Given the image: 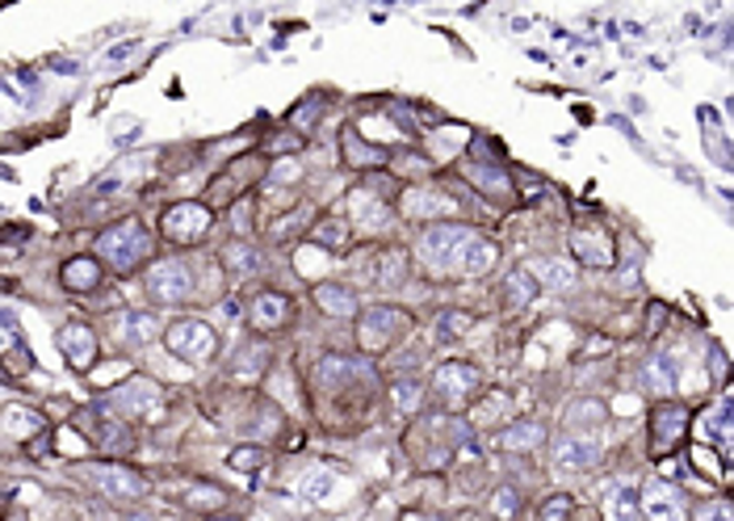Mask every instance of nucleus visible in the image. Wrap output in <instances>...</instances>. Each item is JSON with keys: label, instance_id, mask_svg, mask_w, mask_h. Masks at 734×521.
<instances>
[{"label": "nucleus", "instance_id": "43", "mask_svg": "<svg viewBox=\"0 0 734 521\" xmlns=\"http://www.w3.org/2000/svg\"><path fill=\"white\" fill-rule=\"evenodd\" d=\"M302 177V164L299 160H282L278 169H269V186H282V181H299Z\"/></svg>", "mask_w": 734, "mask_h": 521}, {"label": "nucleus", "instance_id": "30", "mask_svg": "<svg viewBox=\"0 0 734 521\" xmlns=\"http://www.w3.org/2000/svg\"><path fill=\"white\" fill-rule=\"evenodd\" d=\"M537 282L529 278L525 265H516V270L504 273V287H500V303H504V311H525L533 299H537Z\"/></svg>", "mask_w": 734, "mask_h": 521}, {"label": "nucleus", "instance_id": "2", "mask_svg": "<svg viewBox=\"0 0 734 521\" xmlns=\"http://www.w3.org/2000/svg\"><path fill=\"white\" fill-rule=\"evenodd\" d=\"M101 404L110 408V412H118L122 421L160 425V421H164V412H169V391L155 383V379H143V374H134V379H122L118 387H110Z\"/></svg>", "mask_w": 734, "mask_h": 521}, {"label": "nucleus", "instance_id": "42", "mask_svg": "<svg viewBox=\"0 0 734 521\" xmlns=\"http://www.w3.org/2000/svg\"><path fill=\"white\" fill-rule=\"evenodd\" d=\"M491 509H495L500 518H512V513H521V497H516V488H500V492L491 497Z\"/></svg>", "mask_w": 734, "mask_h": 521}, {"label": "nucleus", "instance_id": "1", "mask_svg": "<svg viewBox=\"0 0 734 521\" xmlns=\"http://www.w3.org/2000/svg\"><path fill=\"white\" fill-rule=\"evenodd\" d=\"M93 252H97V261L105 265V273L131 278V273H139L151 261L155 240H151V232L143 228V219H118L110 228H101Z\"/></svg>", "mask_w": 734, "mask_h": 521}, {"label": "nucleus", "instance_id": "34", "mask_svg": "<svg viewBox=\"0 0 734 521\" xmlns=\"http://www.w3.org/2000/svg\"><path fill=\"white\" fill-rule=\"evenodd\" d=\"M642 374H646V387L655 395H672V387H676V358L672 353H651Z\"/></svg>", "mask_w": 734, "mask_h": 521}, {"label": "nucleus", "instance_id": "3", "mask_svg": "<svg viewBox=\"0 0 734 521\" xmlns=\"http://www.w3.org/2000/svg\"><path fill=\"white\" fill-rule=\"evenodd\" d=\"M143 290L155 308H185L198 294V278L181 257H155L143 265Z\"/></svg>", "mask_w": 734, "mask_h": 521}, {"label": "nucleus", "instance_id": "22", "mask_svg": "<svg viewBox=\"0 0 734 521\" xmlns=\"http://www.w3.org/2000/svg\"><path fill=\"white\" fill-rule=\"evenodd\" d=\"M529 278L542 290H566L580 282V265L571 257H559V252H542V257H529L525 261Z\"/></svg>", "mask_w": 734, "mask_h": 521}, {"label": "nucleus", "instance_id": "4", "mask_svg": "<svg viewBox=\"0 0 734 521\" xmlns=\"http://www.w3.org/2000/svg\"><path fill=\"white\" fill-rule=\"evenodd\" d=\"M412 332V311L395 303H374L358 311V349L365 358H378Z\"/></svg>", "mask_w": 734, "mask_h": 521}, {"label": "nucleus", "instance_id": "36", "mask_svg": "<svg viewBox=\"0 0 734 521\" xmlns=\"http://www.w3.org/2000/svg\"><path fill=\"white\" fill-rule=\"evenodd\" d=\"M349 240V219H320L315 228H311V244H320V249H340Z\"/></svg>", "mask_w": 734, "mask_h": 521}, {"label": "nucleus", "instance_id": "29", "mask_svg": "<svg viewBox=\"0 0 734 521\" xmlns=\"http://www.w3.org/2000/svg\"><path fill=\"white\" fill-rule=\"evenodd\" d=\"M160 320L151 315V311H131V315H122L118 320V337H122V345L127 349H143V345H151V341H160Z\"/></svg>", "mask_w": 734, "mask_h": 521}, {"label": "nucleus", "instance_id": "28", "mask_svg": "<svg viewBox=\"0 0 734 521\" xmlns=\"http://www.w3.org/2000/svg\"><path fill=\"white\" fill-rule=\"evenodd\" d=\"M386 395H391V412L403 417V421H412L415 412L424 408V400H429V387L408 374V379H395V383L386 387Z\"/></svg>", "mask_w": 734, "mask_h": 521}, {"label": "nucleus", "instance_id": "26", "mask_svg": "<svg viewBox=\"0 0 734 521\" xmlns=\"http://www.w3.org/2000/svg\"><path fill=\"white\" fill-rule=\"evenodd\" d=\"M42 429H47V421H42L38 408H26V404L0 408V438H9V442H18V445H30Z\"/></svg>", "mask_w": 734, "mask_h": 521}, {"label": "nucleus", "instance_id": "25", "mask_svg": "<svg viewBox=\"0 0 734 521\" xmlns=\"http://www.w3.org/2000/svg\"><path fill=\"white\" fill-rule=\"evenodd\" d=\"M604 425H609V404H604V400H592V395H584V400H571V404L563 408V429H566V433H584V438H596Z\"/></svg>", "mask_w": 734, "mask_h": 521}, {"label": "nucleus", "instance_id": "33", "mask_svg": "<svg viewBox=\"0 0 734 521\" xmlns=\"http://www.w3.org/2000/svg\"><path fill=\"white\" fill-rule=\"evenodd\" d=\"M642 501V513L646 518H655V521H676L680 518V501H676V492L667 488V483H651L646 488V497H639Z\"/></svg>", "mask_w": 734, "mask_h": 521}, {"label": "nucleus", "instance_id": "23", "mask_svg": "<svg viewBox=\"0 0 734 521\" xmlns=\"http://www.w3.org/2000/svg\"><path fill=\"white\" fill-rule=\"evenodd\" d=\"M546 442H550V429L537 417L512 421V425H504L495 433V450H504V454H537Z\"/></svg>", "mask_w": 734, "mask_h": 521}, {"label": "nucleus", "instance_id": "12", "mask_svg": "<svg viewBox=\"0 0 734 521\" xmlns=\"http://www.w3.org/2000/svg\"><path fill=\"white\" fill-rule=\"evenodd\" d=\"M56 345L63 353V367L76 370V374H89L97 367V358H101V337L89 324H80V320H68L56 332Z\"/></svg>", "mask_w": 734, "mask_h": 521}, {"label": "nucleus", "instance_id": "39", "mask_svg": "<svg viewBox=\"0 0 734 521\" xmlns=\"http://www.w3.org/2000/svg\"><path fill=\"white\" fill-rule=\"evenodd\" d=\"M575 513V497L571 492H554V497H546V501L537 504V518L542 521H563Z\"/></svg>", "mask_w": 734, "mask_h": 521}, {"label": "nucleus", "instance_id": "10", "mask_svg": "<svg viewBox=\"0 0 734 521\" xmlns=\"http://www.w3.org/2000/svg\"><path fill=\"white\" fill-rule=\"evenodd\" d=\"M399 211L415 223H441V219L458 214V198L445 186H408L399 193Z\"/></svg>", "mask_w": 734, "mask_h": 521}, {"label": "nucleus", "instance_id": "20", "mask_svg": "<svg viewBox=\"0 0 734 521\" xmlns=\"http://www.w3.org/2000/svg\"><path fill=\"white\" fill-rule=\"evenodd\" d=\"M59 287L68 294H97L105 287V265L97 261V252H80V257H68L63 270H59Z\"/></svg>", "mask_w": 734, "mask_h": 521}, {"label": "nucleus", "instance_id": "40", "mask_svg": "<svg viewBox=\"0 0 734 521\" xmlns=\"http://www.w3.org/2000/svg\"><path fill=\"white\" fill-rule=\"evenodd\" d=\"M332 475H328V471H311V475H302V497H306V501H328V497H332Z\"/></svg>", "mask_w": 734, "mask_h": 521}, {"label": "nucleus", "instance_id": "13", "mask_svg": "<svg viewBox=\"0 0 734 521\" xmlns=\"http://www.w3.org/2000/svg\"><path fill=\"white\" fill-rule=\"evenodd\" d=\"M688 425H693L688 408L672 395H663L660 404L651 408V450H676L688 438Z\"/></svg>", "mask_w": 734, "mask_h": 521}, {"label": "nucleus", "instance_id": "9", "mask_svg": "<svg viewBox=\"0 0 734 521\" xmlns=\"http://www.w3.org/2000/svg\"><path fill=\"white\" fill-rule=\"evenodd\" d=\"M80 475L93 483L101 497H110V501H139L143 492H148V480L134 471V467L118 463V459H105V463H84L80 467Z\"/></svg>", "mask_w": 734, "mask_h": 521}, {"label": "nucleus", "instance_id": "35", "mask_svg": "<svg viewBox=\"0 0 734 521\" xmlns=\"http://www.w3.org/2000/svg\"><path fill=\"white\" fill-rule=\"evenodd\" d=\"M185 509H198V513H214V509H227V492L219 483H193L181 492Z\"/></svg>", "mask_w": 734, "mask_h": 521}, {"label": "nucleus", "instance_id": "19", "mask_svg": "<svg viewBox=\"0 0 734 521\" xmlns=\"http://www.w3.org/2000/svg\"><path fill=\"white\" fill-rule=\"evenodd\" d=\"M408 273H412V257H408V249H399V244L378 249L374 257L365 261V278H370L378 290H399L408 282Z\"/></svg>", "mask_w": 734, "mask_h": 521}, {"label": "nucleus", "instance_id": "21", "mask_svg": "<svg viewBox=\"0 0 734 521\" xmlns=\"http://www.w3.org/2000/svg\"><path fill=\"white\" fill-rule=\"evenodd\" d=\"M495 261H500V249H495V240L487 236L471 232L462 240V249L453 252V273H462V278H483V273L495 270Z\"/></svg>", "mask_w": 734, "mask_h": 521}, {"label": "nucleus", "instance_id": "17", "mask_svg": "<svg viewBox=\"0 0 734 521\" xmlns=\"http://www.w3.org/2000/svg\"><path fill=\"white\" fill-rule=\"evenodd\" d=\"M370 358H353V353H323L320 362H315V387L320 391H344V387H353L361 374H370Z\"/></svg>", "mask_w": 734, "mask_h": 521}, {"label": "nucleus", "instance_id": "8", "mask_svg": "<svg viewBox=\"0 0 734 521\" xmlns=\"http://www.w3.org/2000/svg\"><path fill=\"white\" fill-rule=\"evenodd\" d=\"M566 249H571V261L580 270H613L617 265V236H613L609 223H580V228H571Z\"/></svg>", "mask_w": 734, "mask_h": 521}, {"label": "nucleus", "instance_id": "18", "mask_svg": "<svg viewBox=\"0 0 734 521\" xmlns=\"http://www.w3.org/2000/svg\"><path fill=\"white\" fill-rule=\"evenodd\" d=\"M311 303L328 315V320H358L361 311V294L349 282H332V278H323L311 287Z\"/></svg>", "mask_w": 734, "mask_h": 521}, {"label": "nucleus", "instance_id": "31", "mask_svg": "<svg viewBox=\"0 0 734 521\" xmlns=\"http://www.w3.org/2000/svg\"><path fill=\"white\" fill-rule=\"evenodd\" d=\"M601 501H604V513L617 521H630L642 513V501H639V488H630V483H604L601 488Z\"/></svg>", "mask_w": 734, "mask_h": 521}, {"label": "nucleus", "instance_id": "24", "mask_svg": "<svg viewBox=\"0 0 734 521\" xmlns=\"http://www.w3.org/2000/svg\"><path fill=\"white\" fill-rule=\"evenodd\" d=\"M264 265V252L257 244H248V240H231L223 252H219V270L223 278L235 287V282H248V278H257Z\"/></svg>", "mask_w": 734, "mask_h": 521}, {"label": "nucleus", "instance_id": "14", "mask_svg": "<svg viewBox=\"0 0 734 521\" xmlns=\"http://www.w3.org/2000/svg\"><path fill=\"white\" fill-rule=\"evenodd\" d=\"M474 228H466V223H433L429 232H424V240H420V257H424V265L436 273H445L453 265V252L462 249V240L471 236Z\"/></svg>", "mask_w": 734, "mask_h": 521}, {"label": "nucleus", "instance_id": "37", "mask_svg": "<svg viewBox=\"0 0 734 521\" xmlns=\"http://www.w3.org/2000/svg\"><path fill=\"white\" fill-rule=\"evenodd\" d=\"M471 329H474V315H466V311H441L436 315V337L441 341H458V337H466Z\"/></svg>", "mask_w": 734, "mask_h": 521}, {"label": "nucleus", "instance_id": "44", "mask_svg": "<svg viewBox=\"0 0 734 521\" xmlns=\"http://www.w3.org/2000/svg\"><path fill=\"white\" fill-rule=\"evenodd\" d=\"M646 315H651V324H646V337H660V332H663V324H667V315H672V308H667V303H660V299H655V303H651V308H646Z\"/></svg>", "mask_w": 734, "mask_h": 521}, {"label": "nucleus", "instance_id": "11", "mask_svg": "<svg viewBox=\"0 0 734 521\" xmlns=\"http://www.w3.org/2000/svg\"><path fill=\"white\" fill-rule=\"evenodd\" d=\"M248 329L257 337H273V332H285L290 320H294V299L282 294V290H261L248 299Z\"/></svg>", "mask_w": 734, "mask_h": 521}, {"label": "nucleus", "instance_id": "16", "mask_svg": "<svg viewBox=\"0 0 734 521\" xmlns=\"http://www.w3.org/2000/svg\"><path fill=\"white\" fill-rule=\"evenodd\" d=\"M604 459V450L596 438H584V433H566L559 438L554 445V471L559 475H587V471H596Z\"/></svg>", "mask_w": 734, "mask_h": 521}, {"label": "nucleus", "instance_id": "41", "mask_svg": "<svg viewBox=\"0 0 734 521\" xmlns=\"http://www.w3.org/2000/svg\"><path fill=\"white\" fill-rule=\"evenodd\" d=\"M311 228V211L302 207V211H290V214H282V223H273L269 228V236L273 240H285V236H294V232H306Z\"/></svg>", "mask_w": 734, "mask_h": 521}, {"label": "nucleus", "instance_id": "32", "mask_svg": "<svg viewBox=\"0 0 734 521\" xmlns=\"http://www.w3.org/2000/svg\"><path fill=\"white\" fill-rule=\"evenodd\" d=\"M386 214H391V207L378 193H370V186H358V190L349 193V219H358V223H386Z\"/></svg>", "mask_w": 734, "mask_h": 521}, {"label": "nucleus", "instance_id": "27", "mask_svg": "<svg viewBox=\"0 0 734 521\" xmlns=\"http://www.w3.org/2000/svg\"><path fill=\"white\" fill-rule=\"evenodd\" d=\"M466 177L474 181V190L495 198V202H516V186H512V173H504V164H466Z\"/></svg>", "mask_w": 734, "mask_h": 521}, {"label": "nucleus", "instance_id": "15", "mask_svg": "<svg viewBox=\"0 0 734 521\" xmlns=\"http://www.w3.org/2000/svg\"><path fill=\"white\" fill-rule=\"evenodd\" d=\"M76 425L89 433V442H97L101 450H110V454H122L127 445H131V421H113L110 417V408L105 404H93V408H84L80 417H76Z\"/></svg>", "mask_w": 734, "mask_h": 521}, {"label": "nucleus", "instance_id": "6", "mask_svg": "<svg viewBox=\"0 0 734 521\" xmlns=\"http://www.w3.org/2000/svg\"><path fill=\"white\" fill-rule=\"evenodd\" d=\"M483 387H487V374L483 367H474V362H441L433 370V379H429V391L436 395V404L445 408V412H462V408H471L479 395H483Z\"/></svg>", "mask_w": 734, "mask_h": 521}, {"label": "nucleus", "instance_id": "5", "mask_svg": "<svg viewBox=\"0 0 734 521\" xmlns=\"http://www.w3.org/2000/svg\"><path fill=\"white\" fill-rule=\"evenodd\" d=\"M160 341H164V349H169L177 362H189V367H207V362L219 358V332L202 315L172 320L169 329L160 332Z\"/></svg>", "mask_w": 734, "mask_h": 521}, {"label": "nucleus", "instance_id": "38", "mask_svg": "<svg viewBox=\"0 0 734 521\" xmlns=\"http://www.w3.org/2000/svg\"><path fill=\"white\" fill-rule=\"evenodd\" d=\"M227 463L235 467V471H244V475H257V471L269 463V450H264V445H235Z\"/></svg>", "mask_w": 734, "mask_h": 521}, {"label": "nucleus", "instance_id": "7", "mask_svg": "<svg viewBox=\"0 0 734 521\" xmlns=\"http://www.w3.org/2000/svg\"><path fill=\"white\" fill-rule=\"evenodd\" d=\"M214 228V211L207 202H193V198H181V202H169L164 214H160V236L177 244V249H193L202 244Z\"/></svg>", "mask_w": 734, "mask_h": 521}]
</instances>
